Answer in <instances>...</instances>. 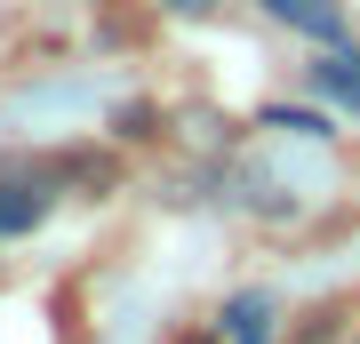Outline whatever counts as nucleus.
<instances>
[{
    "mask_svg": "<svg viewBox=\"0 0 360 344\" xmlns=\"http://www.w3.org/2000/svg\"><path fill=\"white\" fill-rule=\"evenodd\" d=\"M281 25H296V32H312L321 49H336L345 40V16H336V0H264Z\"/></svg>",
    "mask_w": 360,
    "mask_h": 344,
    "instance_id": "1",
    "label": "nucleus"
},
{
    "mask_svg": "<svg viewBox=\"0 0 360 344\" xmlns=\"http://www.w3.org/2000/svg\"><path fill=\"white\" fill-rule=\"evenodd\" d=\"M312 89H321V96H336V104H352V113H360V56L345 49V40H336L328 56H312Z\"/></svg>",
    "mask_w": 360,
    "mask_h": 344,
    "instance_id": "2",
    "label": "nucleus"
},
{
    "mask_svg": "<svg viewBox=\"0 0 360 344\" xmlns=\"http://www.w3.org/2000/svg\"><path fill=\"white\" fill-rule=\"evenodd\" d=\"M224 336L232 344H264L272 336V305H264V296H232V305H224Z\"/></svg>",
    "mask_w": 360,
    "mask_h": 344,
    "instance_id": "3",
    "label": "nucleus"
},
{
    "mask_svg": "<svg viewBox=\"0 0 360 344\" xmlns=\"http://www.w3.org/2000/svg\"><path fill=\"white\" fill-rule=\"evenodd\" d=\"M40 224V200L25 184H0V232H32Z\"/></svg>",
    "mask_w": 360,
    "mask_h": 344,
    "instance_id": "4",
    "label": "nucleus"
},
{
    "mask_svg": "<svg viewBox=\"0 0 360 344\" xmlns=\"http://www.w3.org/2000/svg\"><path fill=\"white\" fill-rule=\"evenodd\" d=\"M168 8H208V0H168Z\"/></svg>",
    "mask_w": 360,
    "mask_h": 344,
    "instance_id": "5",
    "label": "nucleus"
}]
</instances>
